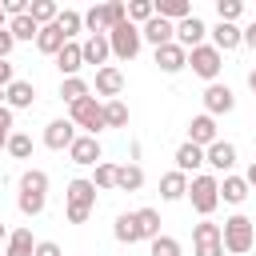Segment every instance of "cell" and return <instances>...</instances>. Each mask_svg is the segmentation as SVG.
<instances>
[{
    "instance_id": "6da1fadb",
    "label": "cell",
    "mask_w": 256,
    "mask_h": 256,
    "mask_svg": "<svg viewBox=\"0 0 256 256\" xmlns=\"http://www.w3.org/2000/svg\"><path fill=\"white\" fill-rule=\"evenodd\" d=\"M20 192H16V208L28 216V220H36L44 208H48V172L44 168H28V172H20V184H16Z\"/></svg>"
},
{
    "instance_id": "7a4b0ae2",
    "label": "cell",
    "mask_w": 256,
    "mask_h": 256,
    "mask_svg": "<svg viewBox=\"0 0 256 256\" xmlns=\"http://www.w3.org/2000/svg\"><path fill=\"white\" fill-rule=\"evenodd\" d=\"M92 208H96V188H92V180H84V176L68 180V192H64V216H68V224H88Z\"/></svg>"
},
{
    "instance_id": "3957f363",
    "label": "cell",
    "mask_w": 256,
    "mask_h": 256,
    "mask_svg": "<svg viewBox=\"0 0 256 256\" xmlns=\"http://www.w3.org/2000/svg\"><path fill=\"white\" fill-rule=\"evenodd\" d=\"M252 240H256V224H252L244 212H236V216H228V220L220 224V244H224V252L248 256V252H252Z\"/></svg>"
},
{
    "instance_id": "277c9868",
    "label": "cell",
    "mask_w": 256,
    "mask_h": 256,
    "mask_svg": "<svg viewBox=\"0 0 256 256\" xmlns=\"http://www.w3.org/2000/svg\"><path fill=\"white\" fill-rule=\"evenodd\" d=\"M188 200H192V208L208 220V216L220 208V176H212V172L188 176Z\"/></svg>"
},
{
    "instance_id": "5b68a950",
    "label": "cell",
    "mask_w": 256,
    "mask_h": 256,
    "mask_svg": "<svg viewBox=\"0 0 256 256\" xmlns=\"http://www.w3.org/2000/svg\"><path fill=\"white\" fill-rule=\"evenodd\" d=\"M120 20H128V12H124V4H120V0L92 4V8L84 12V28H88V36H108Z\"/></svg>"
},
{
    "instance_id": "8992f818",
    "label": "cell",
    "mask_w": 256,
    "mask_h": 256,
    "mask_svg": "<svg viewBox=\"0 0 256 256\" xmlns=\"http://www.w3.org/2000/svg\"><path fill=\"white\" fill-rule=\"evenodd\" d=\"M68 120L80 128V136H100V132H104V100L84 96L80 104L68 108Z\"/></svg>"
},
{
    "instance_id": "52a82bcc",
    "label": "cell",
    "mask_w": 256,
    "mask_h": 256,
    "mask_svg": "<svg viewBox=\"0 0 256 256\" xmlns=\"http://www.w3.org/2000/svg\"><path fill=\"white\" fill-rule=\"evenodd\" d=\"M108 48H112V56H116V60H136V56H140V48H144L140 28H136V24H128V20H120V24L108 32Z\"/></svg>"
},
{
    "instance_id": "ba28073f",
    "label": "cell",
    "mask_w": 256,
    "mask_h": 256,
    "mask_svg": "<svg viewBox=\"0 0 256 256\" xmlns=\"http://www.w3.org/2000/svg\"><path fill=\"white\" fill-rule=\"evenodd\" d=\"M188 68H192L200 80L216 84V76H220V68H224V56H220L212 44H200V48H192V52H188Z\"/></svg>"
},
{
    "instance_id": "9c48e42d",
    "label": "cell",
    "mask_w": 256,
    "mask_h": 256,
    "mask_svg": "<svg viewBox=\"0 0 256 256\" xmlns=\"http://www.w3.org/2000/svg\"><path fill=\"white\" fill-rule=\"evenodd\" d=\"M192 256H224V244H220V224H212V220L192 224Z\"/></svg>"
},
{
    "instance_id": "30bf717a",
    "label": "cell",
    "mask_w": 256,
    "mask_h": 256,
    "mask_svg": "<svg viewBox=\"0 0 256 256\" xmlns=\"http://www.w3.org/2000/svg\"><path fill=\"white\" fill-rule=\"evenodd\" d=\"M76 136H80V132H76V124H72L68 116H60V120H48V124H44V148H52V152H68Z\"/></svg>"
},
{
    "instance_id": "8fae6325",
    "label": "cell",
    "mask_w": 256,
    "mask_h": 256,
    "mask_svg": "<svg viewBox=\"0 0 256 256\" xmlns=\"http://www.w3.org/2000/svg\"><path fill=\"white\" fill-rule=\"evenodd\" d=\"M232 108H236V92H232L228 84H220V80H216V84H208V88H204V112H208L212 120H216V116H228Z\"/></svg>"
},
{
    "instance_id": "7c38bea8",
    "label": "cell",
    "mask_w": 256,
    "mask_h": 256,
    "mask_svg": "<svg viewBox=\"0 0 256 256\" xmlns=\"http://www.w3.org/2000/svg\"><path fill=\"white\" fill-rule=\"evenodd\" d=\"M124 92V72L116 64H104L96 68V84H92V96H104V100H120Z\"/></svg>"
},
{
    "instance_id": "4fadbf2b",
    "label": "cell",
    "mask_w": 256,
    "mask_h": 256,
    "mask_svg": "<svg viewBox=\"0 0 256 256\" xmlns=\"http://www.w3.org/2000/svg\"><path fill=\"white\" fill-rule=\"evenodd\" d=\"M204 36H208V24L192 12V16H184L180 24H176V44L184 48V52H192V48H200L204 44Z\"/></svg>"
},
{
    "instance_id": "5bb4252c",
    "label": "cell",
    "mask_w": 256,
    "mask_h": 256,
    "mask_svg": "<svg viewBox=\"0 0 256 256\" xmlns=\"http://www.w3.org/2000/svg\"><path fill=\"white\" fill-rule=\"evenodd\" d=\"M68 160H72V164H84V168H96V164L104 160V148H100L96 136H76L72 148H68Z\"/></svg>"
},
{
    "instance_id": "9a60e30c",
    "label": "cell",
    "mask_w": 256,
    "mask_h": 256,
    "mask_svg": "<svg viewBox=\"0 0 256 256\" xmlns=\"http://www.w3.org/2000/svg\"><path fill=\"white\" fill-rule=\"evenodd\" d=\"M204 164H208L212 172H224V176H228V172L236 168V144H232V140L208 144V148H204Z\"/></svg>"
},
{
    "instance_id": "2e32d148",
    "label": "cell",
    "mask_w": 256,
    "mask_h": 256,
    "mask_svg": "<svg viewBox=\"0 0 256 256\" xmlns=\"http://www.w3.org/2000/svg\"><path fill=\"white\" fill-rule=\"evenodd\" d=\"M216 140H220V132H216V120H212L208 112H200V116L188 120V144L208 148V144H216Z\"/></svg>"
},
{
    "instance_id": "e0dca14e",
    "label": "cell",
    "mask_w": 256,
    "mask_h": 256,
    "mask_svg": "<svg viewBox=\"0 0 256 256\" xmlns=\"http://www.w3.org/2000/svg\"><path fill=\"white\" fill-rule=\"evenodd\" d=\"M156 68H160L164 76H176V72H184V68H188V52L172 40V44L156 48Z\"/></svg>"
},
{
    "instance_id": "ac0fdd59",
    "label": "cell",
    "mask_w": 256,
    "mask_h": 256,
    "mask_svg": "<svg viewBox=\"0 0 256 256\" xmlns=\"http://www.w3.org/2000/svg\"><path fill=\"white\" fill-rule=\"evenodd\" d=\"M140 40H148L152 48H164V44H172V40H176V24H168V20L152 16L148 24H140Z\"/></svg>"
},
{
    "instance_id": "d6986e66",
    "label": "cell",
    "mask_w": 256,
    "mask_h": 256,
    "mask_svg": "<svg viewBox=\"0 0 256 256\" xmlns=\"http://www.w3.org/2000/svg\"><path fill=\"white\" fill-rule=\"evenodd\" d=\"M56 68H60V80H68V76H80V68H84L80 40H68V44L56 52Z\"/></svg>"
},
{
    "instance_id": "ffe728a7",
    "label": "cell",
    "mask_w": 256,
    "mask_h": 256,
    "mask_svg": "<svg viewBox=\"0 0 256 256\" xmlns=\"http://www.w3.org/2000/svg\"><path fill=\"white\" fill-rule=\"evenodd\" d=\"M4 104H8L12 112L32 108V104H36V88H32V80H12V84L4 88Z\"/></svg>"
},
{
    "instance_id": "44dd1931",
    "label": "cell",
    "mask_w": 256,
    "mask_h": 256,
    "mask_svg": "<svg viewBox=\"0 0 256 256\" xmlns=\"http://www.w3.org/2000/svg\"><path fill=\"white\" fill-rule=\"evenodd\" d=\"M208 36H212V48L224 56V52H236L244 40H240V24H220L216 20V28H208Z\"/></svg>"
},
{
    "instance_id": "7402d4cb",
    "label": "cell",
    "mask_w": 256,
    "mask_h": 256,
    "mask_svg": "<svg viewBox=\"0 0 256 256\" xmlns=\"http://www.w3.org/2000/svg\"><path fill=\"white\" fill-rule=\"evenodd\" d=\"M172 160H176V172L196 176V172L204 168V148H196V144H188V140H184V144L176 148V156H172Z\"/></svg>"
},
{
    "instance_id": "603a6c76",
    "label": "cell",
    "mask_w": 256,
    "mask_h": 256,
    "mask_svg": "<svg viewBox=\"0 0 256 256\" xmlns=\"http://www.w3.org/2000/svg\"><path fill=\"white\" fill-rule=\"evenodd\" d=\"M248 192H252V188H248L244 176H236V172L220 176V200H224V204H236V208H240V204L248 200Z\"/></svg>"
},
{
    "instance_id": "cb8c5ba5",
    "label": "cell",
    "mask_w": 256,
    "mask_h": 256,
    "mask_svg": "<svg viewBox=\"0 0 256 256\" xmlns=\"http://www.w3.org/2000/svg\"><path fill=\"white\" fill-rule=\"evenodd\" d=\"M80 52H84V64H96V68H104L108 56H112L108 36H84V40H80Z\"/></svg>"
},
{
    "instance_id": "d4e9b609",
    "label": "cell",
    "mask_w": 256,
    "mask_h": 256,
    "mask_svg": "<svg viewBox=\"0 0 256 256\" xmlns=\"http://www.w3.org/2000/svg\"><path fill=\"white\" fill-rule=\"evenodd\" d=\"M188 196V176L184 172H164L160 176V200H168V204H176V200H184Z\"/></svg>"
},
{
    "instance_id": "484cf974",
    "label": "cell",
    "mask_w": 256,
    "mask_h": 256,
    "mask_svg": "<svg viewBox=\"0 0 256 256\" xmlns=\"http://www.w3.org/2000/svg\"><path fill=\"white\" fill-rule=\"evenodd\" d=\"M144 188V168L140 164H116V192H140Z\"/></svg>"
},
{
    "instance_id": "4316f807",
    "label": "cell",
    "mask_w": 256,
    "mask_h": 256,
    "mask_svg": "<svg viewBox=\"0 0 256 256\" xmlns=\"http://www.w3.org/2000/svg\"><path fill=\"white\" fill-rule=\"evenodd\" d=\"M32 252H36L32 228H16V232H8V240H4V256H32Z\"/></svg>"
},
{
    "instance_id": "83f0119b",
    "label": "cell",
    "mask_w": 256,
    "mask_h": 256,
    "mask_svg": "<svg viewBox=\"0 0 256 256\" xmlns=\"http://www.w3.org/2000/svg\"><path fill=\"white\" fill-rule=\"evenodd\" d=\"M84 96H92V84L84 80V76H68V80H60V100L72 108V104H80Z\"/></svg>"
},
{
    "instance_id": "f1b7e54d",
    "label": "cell",
    "mask_w": 256,
    "mask_h": 256,
    "mask_svg": "<svg viewBox=\"0 0 256 256\" xmlns=\"http://www.w3.org/2000/svg\"><path fill=\"white\" fill-rule=\"evenodd\" d=\"M112 236H116L120 244H128V248H132V244L140 240V224H136V212H120V216H116V224H112Z\"/></svg>"
},
{
    "instance_id": "f546056e",
    "label": "cell",
    "mask_w": 256,
    "mask_h": 256,
    "mask_svg": "<svg viewBox=\"0 0 256 256\" xmlns=\"http://www.w3.org/2000/svg\"><path fill=\"white\" fill-rule=\"evenodd\" d=\"M156 4V16L168 20V24H180L184 16H192V4L188 0H152Z\"/></svg>"
},
{
    "instance_id": "4dcf8cb0",
    "label": "cell",
    "mask_w": 256,
    "mask_h": 256,
    "mask_svg": "<svg viewBox=\"0 0 256 256\" xmlns=\"http://www.w3.org/2000/svg\"><path fill=\"white\" fill-rule=\"evenodd\" d=\"M56 28H60V36H64V40H76V36L84 32V12H76V8H64V12L56 16Z\"/></svg>"
},
{
    "instance_id": "1f68e13d",
    "label": "cell",
    "mask_w": 256,
    "mask_h": 256,
    "mask_svg": "<svg viewBox=\"0 0 256 256\" xmlns=\"http://www.w3.org/2000/svg\"><path fill=\"white\" fill-rule=\"evenodd\" d=\"M64 44H68V40L60 36V28H56V24H44V28L36 32V48H40L44 56H56V52H60Z\"/></svg>"
},
{
    "instance_id": "d6a6232c",
    "label": "cell",
    "mask_w": 256,
    "mask_h": 256,
    "mask_svg": "<svg viewBox=\"0 0 256 256\" xmlns=\"http://www.w3.org/2000/svg\"><path fill=\"white\" fill-rule=\"evenodd\" d=\"M136 224H140V240H156L160 236V212L156 208H136Z\"/></svg>"
},
{
    "instance_id": "836d02e7",
    "label": "cell",
    "mask_w": 256,
    "mask_h": 256,
    "mask_svg": "<svg viewBox=\"0 0 256 256\" xmlns=\"http://www.w3.org/2000/svg\"><path fill=\"white\" fill-rule=\"evenodd\" d=\"M92 188H96V192H112V188H116V164H112V160H100V164L92 168Z\"/></svg>"
},
{
    "instance_id": "e575fe53",
    "label": "cell",
    "mask_w": 256,
    "mask_h": 256,
    "mask_svg": "<svg viewBox=\"0 0 256 256\" xmlns=\"http://www.w3.org/2000/svg\"><path fill=\"white\" fill-rule=\"evenodd\" d=\"M28 16L36 20V28H44V24H56L60 8H56L52 0H32V4H28Z\"/></svg>"
},
{
    "instance_id": "d590c367",
    "label": "cell",
    "mask_w": 256,
    "mask_h": 256,
    "mask_svg": "<svg viewBox=\"0 0 256 256\" xmlns=\"http://www.w3.org/2000/svg\"><path fill=\"white\" fill-rule=\"evenodd\" d=\"M124 12H128V24H136V28H140V24H148V20L156 16V4H152V0H128V4H124Z\"/></svg>"
},
{
    "instance_id": "8d00e7d4",
    "label": "cell",
    "mask_w": 256,
    "mask_h": 256,
    "mask_svg": "<svg viewBox=\"0 0 256 256\" xmlns=\"http://www.w3.org/2000/svg\"><path fill=\"white\" fill-rule=\"evenodd\" d=\"M8 32H12V40L20 44V40H36V32H40V28H36V20L24 12V16H12V20H8Z\"/></svg>"
},
{
    "instance_id": "74e56055",
    "label": "cell",
    "mask_w": 256,
    "mask_h": 256,
    "mask_svg": "<svg viewBox=\"0 0 256 256\" xmlns=\"http://www.w3.org/2000/svg\"><path fill=\"white\" fill-rule=\"evenodd\" d=\"M104 128H128V104L124 100H104Z\"/></svg>"
},
{
    "instance_id": "f35d334b",
    "label": "cell",
    "mask_w": 256,
    "mask_h": 256,
    "mask_svg": "<svg viewBox=\"0 0 256 256\" xmlns=\"http://www.w3.org/2000/svg\"><path fill=\"white\" fill-rule=\"evenodd\" d=\"M4 152H8L12 160H28V156H32V136H28V132H12L8 144H4Z\"/></svg>"
},
{
    "instance_id": "ab89813d",
    "label": "cell",
    "mask_w": 256,
    "mask_h": 256,
    "mask_svg": "<svg viewBox=\"0 0 256 256\" xmlns=\"http://www.w3.org/2000/svg\"><path fill=\"white\" fill-rule=\"evenodd\" d=\"M216 16H220V24H236L244 16V4L240 0H216Z\"/></svg>"
},
{
    "instance_id": "60d3db41",
    "label": "cell",
    "mask_w": 256,
    "mask_h": 256,
    "mask_svg": "<svg viewBox=\"0 0 256 256\" xmlns=\"http://www.w3.org/2000/svg\"><path fill=\"white\" fill-rule=\"evenodd\" d=\"M152 256H180V240H176V236H164V232H160V236L152 240Z\"/></svg>"
},
{
    "instance_id": "b9f144b4",
    "label": "cell",
    "mask_w": 256,
    "mask_h": 256,
    "mask_svg": "<svg viewBox=\"0 0 256 256\" xmlns=\"http://www.w3.org/2000/svg\"><path fill=\"white\" fill-rule=\"evenodd\" d=\"M12 116H16V112H12L8 104H0V152H4L8 136H12V128H16V124H12Z\"/></svg>"
},
{
    "instance_id": "7bdbcfd3",
    "label": "cell",
    "mask_w": 256,
    "mask_h": 256,
    "mask_svg": "<svg viewBox=\"0 0 256 256\" xmlns=\"http://www.w3.org/2000/svg\"><path fill=\"white\" fill-rule=\"evenodd\" d=\"M0 12L12 20V16H24L28 12V0H0Z\"/></svg>"
},
{
    "instance_id": "ee69618b",
    "label": "cell",
    "mask_w": 256,
    "mask_h": 256,
    "mask_svg": "<svg viewBox=\"0 0 256 256\" xmlns=\"http://www.w3.org/2000/svg\"><path fill=\"white\" fill-rule=\"evenodd\" d=\"M32 256H64V252H60L56 240H36V252H32Z\"/></svg>"
},
{
    "instance_id": "f6af8a7d",
    "label": "cell",
    "mask_w": 256,
    "mask_h": 256,
    "mask_svg": "<svg viewBox=\"0 0 256 256\" xmlns=\"http://www.w3.org/2000/svg\"><path fill=\"white\" fill-rule=\"evenodd\" d=\"M16 48V40H12V32L8 28H0V60H8V52Z\"/></svg>"
},
{
    "instance_id": "bcb514c9",
    "label": "cell",
    "mask_w": 256,
    "mask_h": 256,
    "mask_svg": "<svg viewBox=\"0 0 256 256\" xmlns=\"http://www.w3.org/2000/svg\"><path fill=\"white\" fill-rule=\"evenodd\" d=\"M240 40H244V44H248V48H252V52H256V20H252V24H244V28H240Z\"/></svg>"
},
{
    "instance_id": "7dc6e473",
    "label": "cell",
    "mask_w": 256,
    "mask_h": 256,
    "mask_svg": "<svg viewBox=\"0 0 256 256\" xmlns=\"http://www.w3.org/2000/svg\"><path fill=\"white\" fill-rule=\"evenodd\" d=\"M136 160H140V144L132 140V144H128V164H136Z\"/></svg>"
},
{
    "instance_id": "c3c4849f",
    "label": "cell",
    "mask_w": 256,
    "mask_h": 256,
    "mask_svg": "<svg viewBox=\"0 0 256 256\" xmlns=\"http://www.w3.org/2000/svg\"><path fill=\"white\" fill-rule=\"evenodd\" d=\"M244 180H248V188H256V160L248 164V172H244Z\"/></svg>"
},
{
    "instance_id": "681fc988",
    "label": "cell",
    "mask_w": 256,
    "mask_h": 256,
    "mask_svg": "<svg viewBox=\"0 0 256 256\" xmlns=\"http://www.w3.org/2000/svg\"><path fill=\"white\" fill-rule=\"evenodd\" d=\"M248 88H252V96H256V68L248 72Z\"/></svg>"
},
{
    "instance_id": "f907efd6",
    "label": "cell",
    "mask_w": 256,
    "mask_h": 256,
    "mask_svg": "<svg viewBox=\"0 0 256 256\" xmlns=\"http://www.w3.org/2000/svg\"><path fill=\"white\" fill-rule=\"evenodd\" d=\"M4 240H8V228H4V220H0V244H4Z\"/></svg>"
},
{
    "instance_id": "816d5d0a",
    "label": "cell",
    "mask_w": 256,
    "mask_h": 256,
    "mask_svg": "<svg viewBox=\"0 0 256 256\" xmlns=\"http://www.w3.org/2000/svg\"><path fill=\"white\" fill-rule=\"evenodd\" d=\"M0 28H8V16H4V12H0Z\"/></svg>"
},
{
    "instance_id": "f5cc1de1",
    "label": "cell",
    "mask_w": 256,
    "mask_h": 256,
    "mask_svg": "<svg viewBox=\"0 0 256 256\" xmlns=\"http://www.w3.org/2000/svg\"><path fill=\"white\" fill-rule=\"evenodd\" d=\"M0 104H4V88H0Z\"/></svg>"
},
{
    "instance_id": "db71d44e",
    "label": "cell",
    "mask_w": 256,
    "mask_h": 256,
    "mask_svg": "<svg viewBox=\"0 0 256 256\" xmlns=\"http://www.w3.org/2000/svg\"><path fill=\"white\" fill-rule=\"evenodd\" d=\"M0 256H4V252H0Z\"/></svg>"
}]
</instances>
